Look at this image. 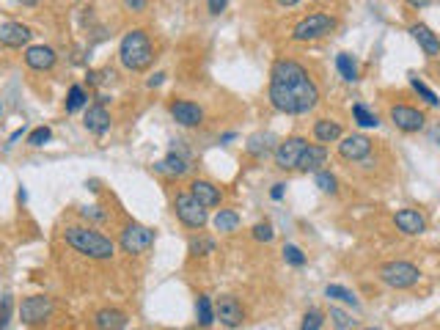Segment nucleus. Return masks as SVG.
<instances>
[{
    "instance_id": "obj_45",
    "label": "nucleus",
    "mask_w": 440,
    "mask_h": 330,
    "mask_svg": "<svg viewBox=\"0 0 440 330\" xmlns=\"http://www.w3.org/2000/svg\"><path fill=\"white\" fill-rule=\"evenodd\" d=\"M429 3H432V0H407V6H410V9H426Z\"/></svg>"
},
{
    "instance_id": "obj_26",
    "label": "nucleus",
    "mask_w": 440,
    "mask_h": 330,
    "mask_svg": "<svg viewBox=\"0 0 440 330\" xmlns=\"http://www.w3.org/2000/svg\"><path fill=\"white\" fill-rule=\"evenodd\" d=\"M336 69H338V75L347 82L358 80V63L350 53H338V55H336Z\"/></svg>"
},
{
    "instance_id": "obj_19",
    "label": "nucleus",
    "mask_w": 440,
    "mask_h": 330,
    "mask_svg": "<svg viewBox=\"0 0 440 330\" xmlns=\"http://www.w3.org/2000/svg\"><path fill=\"white\" fill-rule=\"evenodd\" d=\"M83 127L91 132V135H105L110 129V113H107L105 105H88L83 116Z\"/></svg>"
},
{
    "instance_id": "obj_25",
    "label": "nucleus",
    "mask_w": 440,
    "mask_h": 330,
    "mask_svg": "<svg viewBox=\"0 0 440 330\" xmlns=\"http://www.w3.org/2000/svg\"><path fill=\"white\" fill-rule=\"evenodd\" d=\"M212 226L220 234H234L240 228V215L234 209H218V215L212 218Z\"/></svg>"
},
{
    "instance_id": "obj_15",
    "label": "nucleus",
    "mask_w": 440,
    "mask_h": 330,
    "mask_svg": "<svg viewBox=\"0 0 440 330\" xmlns=\"http://www.w3.org/2000/svg\"><path fill=\"white\" fill-rule=\"evenodd\" d=\"M410 36L419 41V47L424 50L426 58H440V36L424 22H413L410 25Z\"/></svg>"
},
{
    "instance_id": "obj_42",
    "label": "nucleus",
    "mask_w": 440,
    "mask_h": 330,
    "mask_svg": "<svg viewBox=\"0 0 440 330\" xmlns=\"http://www.w3.org/2000/svg\"><path fill=\"white\" fill-rule=\"evenodd\" d=\"M226 6H229V0H207V9H210L212 17H220L226 11Z\"/></svg>"
},
{
    "instance_id": "obj_8",
    "label": "nucleus",
    "mask_w": 440,
    "mask_h": 330,
    "mask_svg": "<svg viewBox=\"0 0 440 330\" xmlns=\"http://www.w3.org/2000/svg\"><path fill=\"white\" fill-rule=\"evenodd\" d=\"M388 116H391L394 127L402 129V132H421L424 124H426V113L413 107V105H394L388 110Z\"/></svg>"
},
{
    "instance_id": "obj_30",
    "label": "nucleus",
    "mask_w": 440,
    "mask_h": 330,
    "mask_svg": "<svg viewBox=\"0 0 440 330\" xmlns=\"http://www.w3.org/2000/svg\"><path fill=\"white\" fill-rule=\"evenodd\" d=\"M88 105V94H85L83 85H72L69 94H66V113H77L80 107Z\"/></svg>"
},
{
    "instance_id": "obj_10",
    "label": "nucleus",
    "mask_w": 440,
    "mask_h": 330,
    "mask_svg": "<svg viewBox=\"0 0 440 330\" xmlns=\"http://www.w3.org/2000/svg\"><path fill=\"white\" fill-rule=\"evenodd\" d=\"M168 113H171L173 122L179 124V127H185V129H193V127H201L204 124V107L190 102V100H173V102L168 105Z\"/></svg>"
},
{
    "instance_id": "obj_3",
    "label": "nucleus",
    "mask_w": 440,
    "mask_h": 330,
    "mask_svg": "<svg viewBox=\"0 0 440 330\" xmlns=\"http://www.w3.org/2000/svg\"><path fill=\"white\" fill-rule=\"evenodd\" d=\"M119 61L129 72H144V69L151 66L154 47H151V39H149L146 31H141V28L127 31L122 44H119Z\"/></svg>"
},
{
    "instance_id": "obj_21",
    "label": "nucleus",
    "mask_w": 440,
    "mask_h": 330,
    "mask_svg": "<svg viewBox=\"0 0 440 330\" xmlns=\"http://www.w3.org/2000/svg\"><path fill=\"white\" fill-rule=\"evenodd\" d=\"M341 135H344V129L336 119H316L314 122V138L319 144H336V141H341Z\"/></svg>"
},
{
    "instance_id": "obj_34",
    "label": "nucleus",
    "mask_w": 440,
    "mask_h": 330,
    "mask_svg": "<svg viewBox=\"0 0 440 330\" xmlns=\"http://www.w3.org/2000/svg\"><path fill=\"white\" fill-rule=\"evenodd\" d=\"M80 218L88 220V223H107L110 215H107L100 204H91V206H83V209H80Z\"/></svg>"
},
{
    "instance_id": "obj_32",
    "label": "nucleus",
    "mask_w": 440,
    "mask_h": 330,
    "mask_svg": "<svg viewBox=\"0 0 440 330\" xmlns=\"http://www.w3.org/2000/svg\"><path fill=\"white\" fill-rule=\"evenodd\" d=\"M210 253H215V240L212 237L198 234V237L190 240V256H210Z\"/></svg>"
},
{
    "instance_id": "obj_48",
    "label": "nucleus",
    "mask_w": 440,
    "mask_h": 330,
    "mask_svg": "<svg viewBox=\"0 0 440 330\" xmlns=\"http://www.w3.org/2000/svg\"><path fill=\"white\" fill-rule=\"evenodd\" d=\"M22 6H36V3H39V0H20Z\"/></svg>"
},
{
    "instance_id": "obj_23",
    "label": "nucleus",
    "mask_w": 440,
    "mask_h": 330,
    "mask_svg": "<svg viewBox=\"0 0 440 330\" xmlns=\"http://www.w3.org/2000/svg\"><path fill=\"white\" fill-rule=\"evenodd\" d=\"M275 146H278L275 135H270V132H256V135H251V138H248L245 151H248L251 157H264V154L275 151Z\"/></svg>"
},
{
    "instance_id": "obj_40",
    "label": "nucleus",
    "mask_w": 440,
    "mask_h": 330,
    "mask_svg": "<svg viewBox=\"0 0 440 330\" xmlns=\"http://www.w3.org/2000/svg\"><path fill=\"white\" fill-rule=\"evenodd\" d=\"M11 316V297H0V330L9 325Z\"/></svg>"
},
{
    "instance_id": "obj_44",
    "label": "nucleus",
    "mask_w": 440,
    "mask_h": 330,
    "mask_svg": "<svg viewBox=\"0 0 440 330\" xmlns=\"http://www.w3.org/2000/svg\"><path fill=\"white\" fill-rule=\"evenodd\" d=\"M163 80H166V72H157V75H151L146 80L149 88H157V85H163Z\"/></svg>"
},
{
    "instance_id": "obj_47",
    "label": "nucleus",
    "mask_w": 440,
    "mask_h": 330,
    "mask_svg": "<svg viewBox=\"0 0 440 330\" xmlns=\"http://www.w3.org/2000/svg\"><path fill=\"white\" fill-rule=\"evenodd\" d=\"M275 3H278V6H284V9H292V6H297L300 0H275Z\"/></svg>"
},
{
    "instance_id": "obj_35",
    "label": "nucleus",
    "mask_w": 440,
    "mask_h": 330,
    "mask_svg": "<svg viewBox=\"0 0 440 330\" xmlns=\"http://www.w3.org/2000/svg\"><path fill=\"white\" fill-rule=\"evenodd\" d=\"M50 138H53V129H50V127H36V129L28 135V146L39 149V146L50 144Z\"/></svg>"
},
{
    "instance_id": "obj_28",
    "label": "nucleus",
    "mask_w": 440,
    "mask_h": 330,
    "mask_svg": "<svg viewBox=\"0 0 440 330\" xmlns=\"http://www.w3.org/2000/svg\"><path fill=\"white\" fill-rule=\"evenodd\" d=\"M325 294H328L331 300H338V303H344V306H353V309H358L355 292H350L347 287H338V284H328V287H325Z\"/></svg>"
},
{
    "instance_id": "obj_9",
    "label": "nucleus",
    "mask_w": 440,
    "mask_h": 330,
    "mask_svg": "<svg viewBox=\"0 0 440 330\" xmlns=\"http://www.w3.org/2000/svg\"><path fill=\"white\" fill-rule=\"evenodd\" d=\"M306 146L308 141L306 138H300V135H292V138H286V141H281V144L275 146V165L281 168V171H294L297 163H300V154L306 151Z\"/></svg>"
},
{
    "instance_id": "obj_39",
    "label": "nucleus",
    "mask_w": 440,
    "mask_h": 330,
    "mask_svg": "<svg viewBox=\"0 0 440 330\" xmlns=\"http://www.w3.org/2000/svg\"><path fill=\"white\" fill-rule=\"evenodd\" d=\"M284 259H286V265H292V267H303V265H306V253L297 245H284Z\"/></svg>"
},
{
    "instance_id": "obj_31",
    "label": "nucleus",
    "mask_w": 440,
    "mask_h": 330,
    "mask_svg": "<svg viewBox=\"0 0 440 330\" xmlns=\"http://www.w3.org/2000/svg\"><path fill=\"white\" fill-rule=\"evenodd\" d=\"M410 88H413V91H416V94L421 97V100L429 105V107H440L438 94H435V91H432V88H429L426 82H421L419 78H416V75H410Z\"/></svg>"
},
{
    "instance_id": "obj_12",
    "label": "nucleus",
    "mask_w": 440,
    "mask_h": 330,
    "mask_svg": "<svg viewBox=\"0 0 440 330\" xmlns=\"http://www.w3.org/2000/svg\"><path fill=\"white\" fill-rule=\"evenodd\" d=\"M215 319H220V325L223 328H240L242 322H245V311H242V303L237 300V297H231V294H223V297H218V303H215Z\"/></svg>"
},
{
    "instance_id": "obj_1",
    "label": "nucleus",
    "mask_w": 440,
    "mask_h": 330,
    "mask_svg": "<svg viewBox=\"0 0 440 330\" xmlns=\"http://www.w3.org/2000/svg\"><path fill=\"white\" fill-rule=\"evenodd\" d=\"M270 105L286 116H306L319 105V88L303 63L281 58L270 72Z\"/></svg>"
},
{
    "instance_id": "obj_16",
    "label": "nucleus",
    "mask_w": 440,
    "mask_h": 330,
    "mask_svg": "<svg viewBox=\"0 0 440 330\" xmlns=\"http://www.w3.org/2000/svg\"><path fill=\"white\" fill-rule=\"evenodd\" d=\"M33 39V31L22 22H3L0 25V44L3 47H25Z\"/></svg>"
},
{
    "instance_id": "obj_6",
    "label": "nucleus",
    "mask_w": 440,
    "mask_h": 330,
    "mask_svg": "<svg viewBox=\"0 0 440 330\" xmlns=\"http://www.w3.org/2000/svg\"><path fill=\"white\" fill-rule=\"evenodd\" d=\"M173 212H176V218H179L182 226L195 228V231H201V228L210 223L207 209L198 204L190 193H176V198H173Z\"/></svg>"
},
{
    "instance_id": "obj_22",
    "label": "nucleus",
    "mask_w": 440,
    "mask_h": 330,
    "mask_svg": "<svg viewBox=\"0 0 440 330\" xmlns=\"http://www.w3.org/2000/svg\"><path fill=\"white\" fill-rule=\"evenodd\" d=\"M160 174H166V176H185L190 171V163L185 154H176V151H171L168 157H163L160 163L154 165Z\"/></svg>"
},
{
    "instance_id": "obj_11",
    "label": "nucleus",
    "mask_w": 440,
    "mask_h": 330,
    "mask_svg": "<svg viewBox=\"0 0 440 330\" xmlns=\"http://www.w3.org/2000/svg\"><path fill=\"white\" fill-rule=\"evenodd\" d=\"M53 314V300L47 294H31L20 306V319L25 325H39Z\"/></svg>"
},
{
    "instance_id": "obj_20",
    "label": "nucleus",
    "mask_w": 440,
    "mask_h": 330,
    "mask_svg": "<svg viewBox=\"0 0 440 330\" xmlns=\"http://www.w3.org/2000/svg\"><path fill=\"white\" fill-rule=\"evenodd\" d=\"M328 163V146L325 144H308L306 146V151L300 154V163L297 168L300 171H306V174H316V171H322V165Z\"/></svg>"
},
{
    "instance_id": "obj_41",
    "label": "nucleus",
    "mask_w": 440,
    "mask_h": 330,
    "mask_svg": "<svg viewBox=\"0 0 440 330\" xmlns=\"http://www.w3.org/2000/svg\"><path fill=\"white\" fill-rule=\"evenodd\" d=\"M122 6L132 14H144L149 9V0H122Z\"/></svg>"
},
{
    "instance_id": "obj_7",
    "label": "nucleus",
    "mask_w": 440,
    "mask_h": 330,
    "mask_svg": "<svg viewBox=\"0 0 440 330\" xmlns=\"http://www.w3.org/2000/svg\"><path fill=\"white\" fill-rule=\"evenodd\" d=\"M380 278L391 289H410L421 281V270L410 262H388L380 267Z\"/></svg>"
},
{
    "instance_id": "obj_33",
    "label": "nucleus",
    "mask_w": 440,
    "mask_h": 330,
    "mask_svg": "<svg viewBox=\"0 0 440 330\" xmlns=\"http://www.w3.org/2000/svg\"><path fill=\"white\" fill-rule=\"evenodd\" d=\"M314 185L322 190V193H338V179H336L331 171H316L314 174Z\"/></svg>"
},
{
    "instance_id": "obj_49",
    "label": "nucleus",
    "mask_w": 440,
    "mask_h": 330,
    "mask_svg": "<svg viewBox=\"0 0 440 330\" xmlns=\"http://www.w3.org/2000/svg\"><path fill=\"white\" fill-rule=\"evenodd\" d=\"M432 138H435V141H438V146H440V127L435 129V132H432Z\"/></svg>"
},
{
    "instance_id": "obj_2",
    "label": "nucleus",
    "mask_w": 440,
    "mask_h": 330,
    "mask_svg": "<svg viewBox=\"0 0 440 330\" xmlns=\"http://www.w3.org/2000/svg\"><path fill=\"white\" fill-rule=\"evenodd\" d=\"M63 240L80 256L97 259V262H107L116 253V243L105 234H100L94 226H66L63 228Z\"/></svg>"
},
{
    "instance_id": "obj_4",
    "label": "nucleus",
    "mask_w": 440,
    "mask_h": 330,
    "mask_svg": "<svg viewBox=\"0 0 440 330\" xmlns=\"http://www.w3.org/2000/svg\"><path fill=\"white\" fill-rule=\"evenodd\" d=\"M336 20L333 14H325V11H314V14H308V17H303V20L297 22L292 28V39L294 41H316V39H325V36H331L336 31Z\"/></svg>"
},
{
    "instance_id": "obj_50",
    "label": "nucleus",
    "mask_w": 440,
    "mask_h": 330,
    "mask_svg": "<svg viewBox=\"0 0 440 330\" xmlns=\"http://www.w3.org/2000/svg\"><path fill=\"white\" fill-rule=\"evenodd\" d=\"M363 330H382V328H363Z\"/></svg>"
},
{
    "instance_id": "obj_38",
    "label": "nucleus",
    "mask_w": 440,
    "mask_h": 330,
    "mask_svg": "<svg viewBox=\"0 0 440 330\" xmlns=\"http://www.w3.org/2000/svg\"><path fill=\"white\" fill-rule=\"evenodd\" d=\"M322 322H325V314H322L319 309H311V311H306L300 330H319L322 328Z\"/></svg>"
},
{
    "instance_id": "obj_17",
    "label": "nucleus",
    "mask_w": 440,
    "mask_h": 330,
    "mask_svg": "<svg viewBox=\"0 0 440 330\" xmlns=\"http://www.w3.org/2000/svg\"><path fill=\"white\" fill-rule=\"evenodd\" d=\"M394 226L407 234V237H416V234H424L426 231V218L421 215L419 209H399L394 215Z\"/></svg>"
},
{
    "instance_id": "obj_24",
    "label": "nucleus",
    "mask_w": 440,
    "mask_h": 330,
    "mask_svg": "<svg viewBox=\"0 0 440 330\" xmlns=\"http://www.w3.org/2000/svg\"><path fill=\"white\" fill-rule=\"evenodd\" d=\"M97 328L100 330H124L127 314L119 309H102L97 314Z\"/></svg>"
},
{
    "instance_id": "obj_14",
    "label": "nucleus",
    "mask_w": 440,
    "mask_h": 330,
    "mask_svg": "<svg viewBox=\"0 0 440 330\" xmlns=\"http://www.w3.org/2000/svg\"><path fill=\"white\" fill-rule=\"evenodd\" d=\"M58 61V55H55V50L53 47H47V44H31L28 50H25V63H28V69H33V72H50L53 66Z\"/></svg>"
},
{
    "instance_id": "obj_5",
    "label": "nucleus",
    "mask_w": 440,
    "mask_h": 330,
    "mask_svg": "<svg viewBox=\"0 0 440 330\" xmlns=\"http://www.w3.org/2000/svg\"><path fill=\"white\" fill-rule=\"evenodd\" d=\"M119 245L124 253L129 256H141V253H149L151 247H154V231L144 223H127L122 228V234H119Z\"/></svg>"
},
{
    "instance_id": "obj_46",
    "label": "nucleus",
    "mask_w": 440,
    "mask_h": 330,
    "mask_svg": "<svg viewBox=\"0 0 440 330\" xmlns=\"http://www.w3.org/2000/svg\"><path fill=\"white\" fill-rule=\"evenodd\" d=\"M22 132H25V127H22V129H17V132H14L11 138H9V144H6V146H14V144H17V141L22 138Z\"/></svg>"
},
{
    "instance_id": "obj_43",
    "label": "nucleus",
    "mask_w": 440,
    "mask_h": 330,
    "mask_svg": "<svg viewBox=\"0 0 440 330\" xmlns=\"http://www.w3.org/2000/svg\"><path fill=\"white\" fill-rule=\"evenodd\" d=\"M284 193H286V185H284V182H278V185H273V190H270V198H273V201H281V198H284Z\"/></svg>"
},
{
    "instance_id": "obj_29",
    "label": "nucleus",
    "mask_w": 440,
    "mask_h": 330,
    "mask_svg": "<svg viewBox=\"0 0 440 330\" xmlns=\"http://www.w3.org/2000/svg\"><path fill=\"white\" fill-rule=\"evenodd\" d=\"M353 119H355L358 127H366V129H372V127H380V119L377 113H372L369 107L363 102H355L353 105Z\"/></svg>"
},
{
    "instance_id": "obj_13",
    "label": "nucleus",
    "mask_w": 440,
    "mask_h": 330,
    "mask_svg": "<svg viewBox=\"0 0 440 330\" xmlns=\"http://www.w3.org/2000/svg\"><path fill=\"white\" fill-rule=\"evenodd\" d=\"M338 154L347 160V163H360L372 154V141L366 135H341L338 141Z\"/></svg>"
},
{
    "instance_id": "obj_18",
    "label": "nucleus",
    "mask_w": 440,
    "mask_h": 330,
    "mask_svg": "<svg viewBox=\"0 0 440 330\" xmlns=\"http://www.w3.org/2000/svg\"><path fill=\"white\" fill-rule=\"evenodd\" d=\"M190 196L204 206V209L220 206V201H223V190L218 185H212V182H207V179H195V182L190 185Z\"/></svg>"
},
{
    "instance_id": "obj_27",
    "label": "nucleus",
    "mask_w": 440,
    "mask_h": 330,
    "mask_svg": "<svg viewBox=\"0 0 440 330\" xmlns=\"http://www.w3.org/2000/svg\"><path fill=\"white\" fill-rule=\"evenodd\" d=\"M195 316H198V325L201 328H210L212 322H215V306H212V300L207 294H198V300H195Z\"/></svg>"
},
{
    "instance_id": "obj_36",
    "label": "nucleus",
    "mask_w": 440,
    "mask_h": 330,
    "mask_svg": "<svg viewBox=\"0 0 440 330\" xmlns=\"http://www.w3.org/2000/svg\"><path fill=\"white\" fill-rule=\"evenodd\" d=\"M331 319H333V328L336 330H350L353 328V316L347 314V311H341V309H336V306H331Z\"/></svg>"
},
{
    "instance_id": "obj_37",
    "label": "nucleus",
    "mask_w": 440,
    "mask_h": 330,
    "mask_svg": "<svg viewBox=\"0 0 440 330\" xmlns=\"http://www.w3.org/2000/svg\"><path fill=\"white\" fill-rule=\"evenodd\" d=\"M253 240L256 243H273L275 240V228L273 223H256V226L251 228Z\"/></svg>"
}]
</instances>
